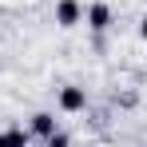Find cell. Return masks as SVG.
<instances>
[{"mask_svg":"<svg viewBox=\"0 0 147 147\" xmlns=\"http://www.w3.org/2000/svg\"><path fill=\"white\" fill-rule=\"evenodd\" d=\"M56 103H60V111L80 115V111H88V88H76V84H68V88H60Z\"/></svg>","mask_w":147,"mask_h":147,"instance_id":"obj_1","label":"cell"},{"mask_svg":"<svg viewBox=\"0 0 147 147\" xmlns=\"http://www.w3.org/2000/svg\"><path fill=\"white\" fill-rule=\"evenodd\" d=\"M84 20H88V28H92V32H107V28H111V20H115V12H111V4L96 0V4H88V8H84Z\"/></svg>","mask_w":147,"mask_h":147,"instance_id":"obj_2","label":"cell"},{"mask_svg":"<svg viewBox=\"0 0 147 147\" xmlns=\"http://www.w3.org/2000/svg\"><path fill=\"white\" fill-rule=\"evenodd\" d=\"M80 20H84V4L80 0H60L56 4V24L60 28H76Z\"/></svg>","mask_w":147,"mask_h":147,"instance_id":"obj_3","label":"cell"},{"mask_svg":"<svg viewBox=\"0 0 147 147\" xmlns=\"http://www.w3.org/2000/svg\"><path fill=\"white\" fill-rule=\"evenodd\" d=\"M56 131H60V123H56L52 111H36V115L28 119V135H36V139H48V135H56Z\"/></svg>","mask_w":147,"mask_h":147,"instance_id":"obj_4","label":"cell"},{"mask_svg":"<svg viewBox=\"0 0 147 147\" xmlns=\"http://www.w3.org/2000/svg\"><path fill=\"white\" fill-rule=\"evenodd\" d=\"M28 135L24 127H8V131H0V147H28Z\"/></svg>","mask_w":147,"mask_h":147,"instance_id":"obj_5","label":"cell"},{"mask_svg":"<svg viewBox=\"0 0 147 147\" xmlns=\"http://www.w3.org/2000/svg\"><path fill=\"white\" fill-rule=\"evenodd\" d=\"M44 147H72V135H68V131H56V135L44 139Z\"/></svg>","mask_w":147,"mask_h":147,"instance_id":"obj_6","label":"cell"},{"mask_svg":"<svg viewBox=\"0 0 147 147\" xmlns=\"http://www.w3.org/2000/svg\"><path fill=\"white\" fill-rule=\"evenodd\" d=\"M139 40H147V16L139 20Z\"/></svg>","mask_w":147,"mask_h":147,"instance_id":"obj_7","label":"cell"}]
</instances>
